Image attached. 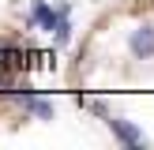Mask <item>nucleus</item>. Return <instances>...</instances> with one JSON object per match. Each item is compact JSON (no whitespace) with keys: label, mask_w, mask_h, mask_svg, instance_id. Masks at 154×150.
I'll use <instances>...</instances> for the list:
<instances>
[{"label":"nucleus","mask_w":154,"mask_h":150,"mask_svg":"<svg viewBox=\"0 0 154 150\" xmlns=\"http://www.w3.org/2000/svg\"><path fill=\"white\" fill-rule=\"evenodd\" d=\"M109 128H113V135H117L124 146H132V150H135V146H143V131H139L135 124H128V120L113 116V120H109Z\"/></svg>","instance_id":"nucleus-1"},{"label":"nucleus","mask_w":154,"mask_h":150,"mask_svg":"<svg viewBox=\"0 0 154 150\" xmlns=\"http://www.w3.org/2000/svg\"><path fill=\"white\" fill-rule=\"evenodd\" d=\"M60 15H64V11H53V8L42 4V0L34 4V22H38V26H45V30H57V26H60Z\"/></svg>","instance_id":"nucleus-3"},{"label":"nucleus","mask_w":154,"mask_h":150,"mask_svg":"<svg viewBox=\"0 0 154 150\" xmlns=\"http://www.w3.org/2000/svg\"><path fill=\"white\" fill-rule=\"evenodd\" d=\"M135 56H154V26H139L132 38H128Z\"/></svg>","instance_id":"nucleus-2"},{"label":"nucleus","mask_w":154,"mask_h":150,"mask_svg":"<svg viewBox=\"0 0 154 150\" xmlns=\"http://www.w3.org/2000/svg\"><path fill=\"white\" fill-rule=\"evenodd\" d=\"M19 64H26L23 52H19V49H4V45H0V71H11V68H19Z\"/></svg>","instance_id":"nucleus-4"},{"label":"nucleus","mask_w":154,"mask_h":150,"mask_svg":"<svg viewBox=\"0 0 154 150\" xmlns=\"http://www.w3.org/2000/svg\"><path fill=\"white\" fill-rule=\"evenodd\" d=\"M8 90H11V75L0 71V94H8Z\"/></svg>","instance_id":"nucleus-6"},{"label":"nucleus","mask_w":154,"mask_h":150,"mask_svg":"<svg viewBox=\"0 0 154 150\" xmlns=\"http://www.w3.org/2000/svg\"><path fill=\"white\" fill-rule=\"evenodd\" d=\"M23 105H26L34 116H45V120L53 116V105H49V101H42V98H34V94H26V98H23Z\"/></svg>","instance_id":"nucleus-5"}]
</instances>
